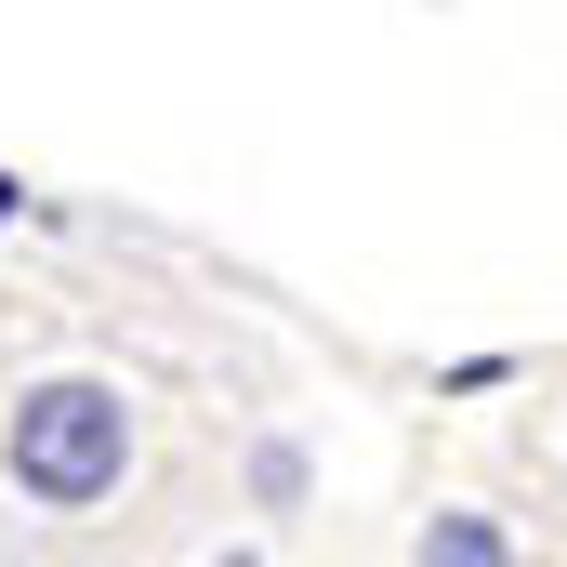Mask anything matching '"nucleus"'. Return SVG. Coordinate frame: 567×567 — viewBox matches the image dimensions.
<instances>
[{"label": "nucleus", "instance_id": "f257e3e1", "mask_svg": "<svg viewBox=\"0 0 567 567\" xmlns=\"http://www.w3.org/2000/svg\"><path fill=\"white\" fill-rule=\"evenodd\" d=\"M133 396L120 383H93V370H53V383H27L13 410H0V475H13V502H40V515H93V502H120L133 488Z\"/></svg>", "mask_w": 567, "mask_h": 567}, {"label": "nucleus", "instance_id": "f03ea898", "mask_svg": "<svg viewBox=\"0 0 567 567\" xmlns=\"http://www.w3.org/2000/svg\"><path fill=\"white\" fill-rule=\"evenodd\" d=\"M423 555H449V567H502V555H515V528H488V515H435Z\"/></svg>", "mask_w": 567, "mask_h": 567}, {"label": "nucleus", "instance_id": "7ed1b4c3", "mask_svg": "<svg viewBox=\"0 0 567 567\" xmlns=\"http://www.w3.org/2000/svg\"><path fill=\"white\" fill-rule=\"evenodd\" d=\"M13 212H27V185H13V172H0V225H13Z\"/></svg>", "mask_w": 567, "mask_h": 567}, {"label": "nucleus", "instance_id": "20e7f679", "mask_svg": "<svg viewBox=\"0 0 567 567\" xmlns=\"http://www.w3.org/2000/svg\"><path fill=\"white\" fill-rule=\"evenodd\" d=\"M0 555H13V528H0Z\"/></svg>", "mask_w": 567, "mask_h": 567}]
</instances>
